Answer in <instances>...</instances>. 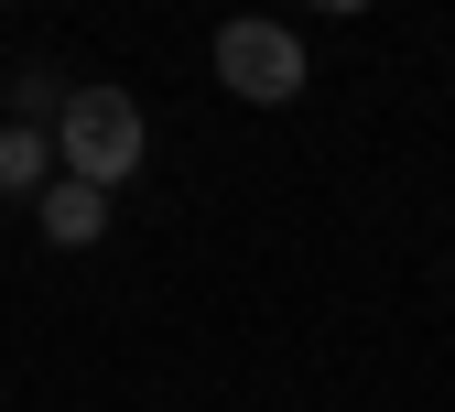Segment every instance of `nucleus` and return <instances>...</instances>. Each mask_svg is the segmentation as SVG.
Returning <instances> with one entry per match:
<instances>
[{
  "label": "nucleus",
  "instance_id": "f257e3e1",
  "mask_svg": "<svg viewBox=\"0 0 455 412\" xmlns=\"http://www.w3.org/2000/svg\"><path fill=\"white\" fill-rule=\"evenodd\" d=\"M152 152V120L131 87H76L66 120H54V174H87V185H131Z\"/></svg>",
  "mask_w": 455,
  "mask_h": 412
},
{
  "label": "nucleus",
  "instance_id": "f03ea898",
  "mask_svg": "<svg viewBox=\"0 0 455 412\" xmlns=\"http://www.w3.org/2000/svg\"><path fill=\"white\" fill-rule=\"evenodd\" d=\"M217 77H228V98H250V109H293L304 77H315V54H304L293 22L239 12V22H217Z\"/></svg>",
  "mask_w": 455,
  "mask_h": 412
},
{
  "label": "nucleus",
  "instance_id": "7ed1b4c3",
  "mask_svg": "<svg viewBox=\"0 0 455 412\" xmlns=\"http://www.w3.org/2000/svg\"><path fill=\"white\" fill-rule=\"evenodd\" d=\"M33 206H44V239L54 250H98L108 239V185H87V174H54Z\"/></svg>",
  "mask_w": 455,
  "mask_h": 412
},
{
  "label": "nucleus",
  "instance_id": "20e7f679",
  "mask_svg": "<svg viewBox=\"0 0 455 412\" xmlns=\"http://www.w3.org/2000/svg\"><path fill=\"white\" fill-rule=\"evenodd\" d=\"M44 185H54V131L0 120V196H44Z\"/></svg>",
  "mask_w": 455,
  "mask_h": 412
},
{
  "label": "nucleus",
  "instance_id": "39448f33",
  "mask_svg": "<svg viewBox=\"0 0 455 412\" xmlns=\"http://www.w3.org/2000/svg\"><path fill=\"white\" fill-rule=\"evenodd\" d=\"M66 98H76V87L54 77V66H22V77H12V120H22V131H54V120H66Z\"/></svg>",
  "mask_w": 455,
  "mask_h": 412
},
{
  "label": "nucleus",
  "instance_id": "423d86ee",
  "mask_svg": "<svg viewBox=\"0 0 455 412\" xmlns=\"http://www.w3.org/2000/svg\"><path fill=\"white\" fill-rule=\"evenodd\" d=\"M304 12H369V0H304Z\"/></svg>",
  "mask_w": 455,
  "mask_h": 412
}]
</instances>
